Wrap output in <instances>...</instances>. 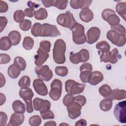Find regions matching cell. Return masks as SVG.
I'll return each mask as SVG.
<instances>
[{"instance_id":"51","label":"cell","mask_w":126,"mask_h":126,"mask_svg":"<svg viewBox=\"0 0 126 126\" xmlns=\"http://www.w3.org/2000/svg\"><path fill=\"white\" fill-rule=\"evenodd\" d=\"M7 116L5 112H0V126H5L7 122Z\"/></svg>"},{"instance_id":"17","label":"cell","mask_w":126,"mask_h":126,"mask_svg":"<svg viewBox=\"0 0 126 126\" xmlns=\"http://www.w3.org/2000/svg\"><path fill=\"white\" fill-rule=\"evenodd\" d=\"M92 0H71L70 1V6L74 9H85L89 8Z\"/></svg>"},{"instance_id":"47","label":"cell","mask_w":126,"mask_h":126,"mask_svg":"<svg viewBox=\"0 0 126 126\" xmlns=\"http://www.w3.org/2000/svg\"><path fill=\"white\" fill-rule=\"evenodd\" d=\"M74 96L73 94H66L63 99V102L64 105L67 106L70 103L73 101Z\"/></svg>"},{"instance_id":"48","label":"cell","mask_w":126,"mask_h":126,"mask_svg":"<svg viewBox=\"0 0 126 126\" xmlns=\"http://www.w3.org/2000/svg\"><path fill=\"white\" fill-rule=\"evenodd\" d=\"M11 58L9 55L5 53H1L0 54V64H6L10 61Z\"/></svg>"},{"instance_id":"50","label":"cell","mask_w":126,"mask_h":126,"mask_svg":"<svg viewBox=\"0 0 126 126\" xmlns=\"http://www.w3.org/2000/svg\"><path fill=\"white\" fill-rule=\"evenodd\" d=\"M116 13V12H115L114 10H113V9H109V8H106L101 13V17L102 18V19L105 21L106 18L111 14H115Z\"/></svg>"},{"instance_id":"14","label":"cell","mask_w":126,"mask_h":126,"mask_svg":"<svg viewBox=\"0 0 126 126\" xmlns=\"http://www.w3.org/2000/svg\"><path fill=\"white\" fill-rule=\"evenodd\" d=\"M33 107L35 110L42 111L50 110L51 103L49 100H44L38 97H35L33 100Z\"/></svg>"},{"instance_id":"39","label":"cell","mask_w":126,"mask_h":126,"mask_svg":"<svg viewBox=\"0 0 126 126\" xmlns=\"http://www.w3.org/2000/svg\"><path fill=\"white\" fill-rule=\"evenodd\" d=\"M55 72L57 75L64 77L68 74V69L64 66H57L55 68Z\"/></svg>"},{"instance_id":"62","label":"cell","mask_w":126,"mask_h":126,"mask_svg":"<svg viewBox=\"0 0 126 126\" xmlns=\"http://www.w3.org/2000/svg\"><path fill=\"white\" fill-rule=\"evenodd\" d=\"M60 126H62V125H65V126H69V125L68 124H65V123H62V124H61L60 125Z\"/></svg>"},{"instance_id":"27","label":"cell","mask_w":126,"mask_h":126,"mask_svg":"<svg viewBox=\"0 0 126 126\" xmlns=\"http://www.w3.org/2000/svg\"><path fill=\"white\" fill-rule=\"evenodd\" d=\"M21 70H20L14 63L10 65L7 69V74L8 76L12 78H17L21 73Z\"/></svg>"},{"instance_id":"37","label":"cell","mask_w":126,"mask_h":126,"mask_svg":"<svg viewBox=\"0 0 126 126\" xmlns=\"http://www.w3.org/2000/svg\"><path fill=\"white\" fill-rule=\"evenodd\" d=\"M25 15L22 10H18L14 12L13 14V19L16 23H21L25 18Z\"/></svg>"},{"instance_id":"31","label":"cell","mask_w":126,"mask_h":126,"mask_svg":"<svg viewBox=\"0 0 126 126\" xmlns=\"http://www.w3.org/2000/svg\"><path fill=\"white\" fill-rule=\"evenodd\" d=\"M98 92L101 96L106 98L110 95L112 89L108 85L104 84L99 88Z\"/></svg>"},{"instance_id":"46","label":"cell","mask_w":126,"mask_h":126,"mask_svg":"<svg viewBox=\"0 0 126 126\" xmlns=\"http://www.w3.org/2000/svg\"><path fill=\"white\" fill-rule=\"evenodd\" d=\"M82 58V63L87 62L90 58V54L88 50L86 49H82L79 51Z\"/></svg>"},{"instance_id":"7","label":"cell","mask_w":126,"mask_h":126,"mask_svg":"<svg viewBox=\"0 0 126 126\" xmlns=\"http://www.w3.org/2000/svg\"><path fill=\"white\" fill-rule=\"evenodd\" d=\"M114 115L116 119L121 123H126V101H121L117 104L114 110Z\"/></svg>"},{"instance_id":"6","label":"cell","mask_w":126,"mask_h":126,"mask_svg":"<svg viewBox=\"0 0 126 126\" xmlns=\"http://www.w3.org/2000/svg\"><path fill=\"white\" fill-rule=\"evenodd\" d=\"M62 82L61 80L54 79L51 84V89L49 92L50 97L54 101H57L60 99L62 92Z\"/></svg>"},{"instance_id":"32","label":"cell","mask_w":126,"mask_h":126,"mask_svg":"<svg viewBox=\"0 0 126 126\" xmlns=\"http://www.w3.org/2000/svg\"><path fill=\"white\" fill-rule=\"evenodd\" d=\"M105 21H107L111 26V27H112L119 25L120 22V19L119 16L115 13L110 15L106 18Z\"/></svg>"},{"instance_id":"33","label":"cell","mask_w":126,"mask_h":126,"mask_svg":"<svg viewBox=\"0 0 126 126\" xmlns=\"http://www.w3.org/2000/svg\"><path fill=\"white\" fill-rule=\"evenodd\" d=\"M20 70H24L27 66V63L25 60L21 57H16L14 58L13 63Z\"/></svg>"},{"instance_id":"40","label":"cell","mask_w":126,"mask_h":126,"mask_svg":"<svg viewBox=\"0 0 126 126\" xmlns=\"http://www.w3.org/2000/svg\"><path fill=\"white\" fill-rule=\"evenodd\" d=\"M42 122L41 118L39 115H33L31 116L29 120V123L31 126H39Z\"/></svg>"},{"instance_id":"35","label":"cell","mask_w":126,"mask_h":126,"mask_svg":"<svg viewBox=\"0 0 126 126\" xmlns=\"http://www.w3.org/2000/svg\"><path fill=\"white\" fill-rule=\"evenodd\" d=\"M42 30V25L39 23H35L31 28V33L34 37L40 36Z\"/></svg>"},{"instance_id":"49","label":"cell","mask_w":126,"mask_h":126,"mask_svg":"<svg viewBox=\"0 0 126 126\" xmlns=\"http://www.w3.org/2000/svg\"><path fill=\"white\" fill-rule=\"evenodd\" d=\"M111 29H113L119 33L121 34L126 35V29L124 26L122 25L119 24L116 26L111 27Z\"/></svg>"},{"instance_id":"58","label":"cell","mask_w":126,"mask_h":126,"mask_svg":"<svg viewBox=\"0 0 126 126\" xmlns=\"http://www.w3.org/2000/svg\"><path fill=\"white\" fill-rule=\"evenodd\" d=\"M6 80L5 79L4 76L3 75V74L0 73V87L2 88L5 84Z\"/></svg>"},{"instance_id":"26","label":"cell","mask_w":126,"mask_h":126,"mask_svg":"<svg viewBox=\"0 0 126 126\" xmlns=\"http://www.w3.org/2000/svg\"><path fill=\"white\" fill-rule=\"evenodd\" d=\"M12 43L8 36H3L0 39V49L2 51L9 50L12 46Z\"/></svg>"},{"instance_id":"44","label":"cell","mask_w":126,"mask_h":126,"mask_svg":"<svg viewBox=\"0 0 126 126\" xmlns=\"http://www.w3.org/2000/svg\"><path fill=\"white\" fill-rule=\"evenodd\" d=\"M39 48L49 53L50 51L51 42L48 40H42L39 43Z\"/></svg>"},{"instance_id":"3","label":"cell","mask_w":126,"mask_h":126,"mask_svg":"<svg viewBox=\"0 0 126 126\" xmlns=\"http://www.w3.org/2000/svg\"><path fill=\"white\" fill-rule=\"evenodd\" d=\"M57 23L63 27L71 30L74 25L77 22L74 18L73 15L69 11L64 13L59 14L57 18Z\"/></svg>"},{"instance_id":"18","label":"cell","mask_w":126,"mask_h":126,"mask_svg":"<svg viewBox=\"0 0 126 126\" xmlns=\"http://www.w3.org/2000/svg\"><path fill=\"white\" fill-rule=\"evenodd\" d=\"M25 120V116L23 114L14 113L10 118L9 121L7 126H18L21 125Z\"/></svg>"},{"instance_id":"21","label":"cell","mask_w":126,"mask_h":126,"mask_svg":"<svg viewBox=\"0 0 126 126\" xmlns=\"http://www.w3.org/2000/svg\"><path fill=\"white\" fill-rule=\"evenodd\" d=\"M79 17L81 21L88 23L93 19L94 13L89 8L82 9L79 13Z\"/></svg>"},{"instance_id":"1","label":"cell","mask_w":126,"mask_h":126,"mask_svg":"<svg viewBox=\"0 0 126 126\" xmlns=\"http://www.w3.org/2000/svg\"><path fill=\"white\" fill-rule=\"evenodd\" d=\"M66 43L62 39H58L55 42L53 49V58L55 63L63 64L65 62V52Z\"/></svg>"},{"instance_id":"30","label":"cell","mask_w":126,"mask_h":126,"mask_svg":"<svg viewBox=\"0 0 126 126\" xmlns=\"http://www.w3.org/2000/svg\"><path fill=\"white\" fill-rule=\"evenodd\" d=\"M34 17L35 19L38 20H44L48 17L47 11L44 8H40L38 10L35 11Z\"/></svg>"},{"instance_id":"2","label":"cell","mask_w":126,"mask_h":126,"mask_svg":"<svg viewBox=\"0 0 126 126\" xmlns=\"http://www.w3.org/2000/svg\"><path fill=\"white\" fill-rule=\"evenodd\" d=\"M72 39L77 45H81L86 41V36L85 34L84 27L80 23L76 22L72 27Z\"/></svg>"},{"instance_id":"12","label":"cell","mask_w":126,"mask_h":126,"mask_svg":"<svg viewBox=\"0 0 126 126\" xmlns=\"http://www.w3.org/2000/svg\"><path fill=\"white\" fill-rule=\"evenodd\" d=\"M82 106L77 102L72 101L67 106L69 117L72 120L75 119L81 115Z\"/></svg>"},{"instance_id":"19","label":"cell","mask_w":126,"mask_h":126,"mask_svg":"<svg viewBox=\"0 0 126 126\" xmlns=\"http://www.w3.org/2000/svg\"><path fill=\"white\" fill-rule=\"evenodd\" d=\"M126 97V92L125 90H120L118 89H116L114 90H112L111 93L110 95L107 97V98H109L113 100H120L124 99H125Z\"/></svg>"},{"instance_id":"57","label":"cell","mask_w":126,"mask_h":126,"mask_svg":"<svg viewBox=\"0 0 126 126\" xmlns=\"http://www.w3.org/2000/svg\"><path fill=\"white\" fill-rule=\"evenodd\" d=\"M87 122L84 119H80L77 121L75 124V126H86L87 125Z\"/></svg>"},{"instance_id":"52","label":"cell","mask_w":126,"mask_h":126,"mask_svg":"<svg viewBox=\"0 0 126 126\" xmlns=\"http://www.w3.org/2000/svg\"><path fill=\"white\" fill-rule=\"evenodd\" d=\"M7 19L4 16L0 17V32H1L3 30L5 29L7 24Z\"/></svg>"},{"instance_id":"36","label":"cell","mask_w":126,"mask_h":126,"mask_svg":"<svg viewBox=\"0 0 126 126\" xmlns=\"http://www.w3.org/2000/svg\"><path fill=\"white\" fill-rule=\"evenodd\" d=\"M22 45L24 48L26 50H31L34 45V40L32 37L26 36L24 38Z\"/></svg>"},{"instance_id":"4","label":"cell","mask_w":126,"mask_h":126,"mask_svg":"<svg viewBox=\"0 0 126 126\" xmlns=\"http://www.w3.org/2000/svg\"><path fill=\"white\" fill-rule=\"evenodd\" d=\"M85 86V84L78 83L72 79H69L65 82L66 92L73 95L82 93L84 91Z\"/></svg>"},{"instance_id":"56","label":"cell","mask_w":126,"mask_h":126,"mask_svg":"<svg viewBox=\"0 0 126 126\" xmlns=\"http://www.w3.org/2000/svg\"><path fill=\"white\" fill-rule=\"evenodd\" d=\"M42 3L45 7H49L51 6H54V0H41Z\"/></svg>"},{"instance_id":"24","label":"cell","mask_w":126,"mask_h":126,"mask_svg":"<svg viewBox=\"0 0 126 126\" xmlns=\"http://www.w3.org/2000/svg\"><path fill=\"white\" fill-rule=\"evenodd\" d=\"M8 37L10 39L13 46L18 45L21 41V35L20 33L18 31L13 30L11 31L8 33Z\"/></svg>"},{"instance_id":"25","label":"cell","mask_w":126,"mask_h":126,"mask_svg":"<svg viewBox=\"0 0 126 126\" xmlns=\"http://www.w3.org/2000/svg\"><path fill=\"white\" fill-rule=\"evenodd\" d=\"M12 108L14 112L24 114L26 111L25 104L19 100H16L12 103Z\"/></svg>"},{"instance_id":"34","label":"cell","mask_w":126,"mask_h":126,"mask_svg":"<svg viewBox=\"0 0 126 126\" xmlns=\"http://www.w3.org/2000/svg\"><path fill=\"white\" fill-rule=\"evenodd\" d=\"M69 60L72 63L77 64L80 63H82V56L79 52L76 53L71 52L70 53Z\"/></svg>"},{"instance_id":"15","label":"cell","mask_w":126,"mask_h":126,"mask_svg":"<svg viewBox=\"0 0 126 126\" xmlns=\"http://www.w3.org/2000/svg\"><path fill=\"white\" fill-rule=\"evenodd\" d=\"M33 87L36 93L41 96H46L48 94V89L43 80L35 79L33 82Z\"/></svg>"},{"instance_id":"61","label":"cell","mask_w":126,"mask_h":126,"mask_svg":"<svg viewBox=\"0 0 126 126\" xmlns=\"http://www.w3.org/2000/svg\"><path fill=\"white\" fill-rule=\"evenodd\" d=\"M45 126H56L57 125L56 122L54 121H48V122H46L44 125Z\"/></svg>"},{"instance_id":"5","label":"cell","mask_w":126,"mask_h":126,"mask_svg":"<svg viewBox=\"0 0 126 126\" xmlns=\"http://www.w3.org/2000/svg\"><path fill=\"white\" fill-rule=\"evenodd\" d=\"M106 37L113 44L118 47H122L126 44V35L121 34L113 29L107 32Z\"/></svg>"},{"instance_id":"55","label":"cell","mask_w":126,"mask_h":126,"mask_svg":"<svg viewBox=\"0 0 126 126\" xmlns=\"http://www.w3.org/2000/svg\"><path fill=\"white\" fill-rule=\"evenodd\" d=\"M26 105V110L28 113H31L33 112V109L32 107V100H26L25 101Z\"/></svg>"},{"instance_id":"23","label":"cell","mask_w":126,"mask_h":126,"mask_svg":"<svg viewBox=\"0 0 126 126\" xmlns=\"http://www.w3.org/2000/svg\"><path fill=\"white\" fill-rule=\"evenodd\" d=\"M95 47L98 50V53L100 56L110 51V46L109 43L106 41H101L98 42L96 44Z\"/></svg>"},{"instance_id":"28","label":"cell","mask_w":126,"mask_h":126,"mask_svg":"<svg viewBox=\"0 0 126 126\" xmlns=\"http://www.w3.org/2000/svg\"><path fill=\"white\" fill-rule=\"evenodd\" d=\"M116 10L118 14L126 21V3L121 2L118 3L116 6Z\"/></svg>"},{"instance_id":"29","label":"cell","mask_w":126,"mask_h":126,"mask_svg":"<svg viewBox=\"0 0 126 126\" xmlns=\"http://www.w3.org/2000/svg\"><path fill=\"white\" fill-rule=\"evenodd\" d=\"M112 101L111 99L107 98L101 100L99 103L100 109L104 112L109 111L112 107Z\"/></svg>"},{"instance_id":"43","label":"cell","mask_w":126,"mask_h":126,"mask_svg":"<svg viewBox=\"0 0 126 126\" xmlns=\"http://www.w3.org/2000/svg\"><path fill=\"white\" fill-rule=\"evenodd\" d=\"M32 26V22L28 19H24L19 24L20 29L23 31H29Z\"/></svg>"},{"instance_id":"45","label":"cell","mask_w":126,"mask_h":126,"mask_svg":"<svg viewBox=\"0 0 126 126\" xmlns=\"http://www.w3.org/2000/svg\"><path fill=\"white\" fill-rule=\"evenodd\" d=\"M73 101L77 102L82 107L86 104V98L84 95H77L75 97L74 96Z\"/></svg>"},{"instance_id":"9","label":"cell","mask_w":126,"mask_h":126,"mask_svg":"<svg viewBox=\"0 0 126 126\" xmlns=\"http://www.w3.org/2000/svg\"><path fill=\"white\" fill-rule=\"evenodd\" d=\"M61 35V32L54 25L48 23H44L42 25V30L40 36L41 37H54Z\"/></svg>"},{"instance_id":"38","label":"cell","mask_w":126,"mask_h":126,"mask_svg":"<svg viewBox=\"0 0 126 126\" xmlns=\"http://www.w3.org/2000/svg\"><path fill=\"white\" fill-rule=\"evenodd\" d=\"M31 85L30 78L27 75L22 77L18 81V85L21 88L29 87Z\"/></svg>"},{"instance_id":"60","label":"cell","mask_w":126,"mask_h":126,"mask_svg":"<svg viewBox=\"0 0 126 126\" xmlns=\"http://www.w3.org/2000/svg\"><path fill=\"white\" fill-rule=\"evenodd\" d=\"M27 5L30 7H31V8H37L40 5H38L37 4H36L34 2H32V1H29L28 3H27Z\"/></svg>"},{"instance_id":"10","label":"cell","mask_w":126,"mask_h":126,"mask_svg":"<svg viewBox=\"0 0 126 126\" xmlns=\"http://www.w3.org/2000/svg\"><path fill=\"white\" fill-rule=\"evenodd\" d=\"M92 70L93 66L90 63H85L80 66V78L83 83H89Z\"/></svg>"},{"instance_id":"54","label":"cell","mask_w":126,"mask_h":126,"mask_svg":"<svg viewBox=\"0 0 126 126\" xmlns=\"http://www.w3.org/2000/svg\"><path fill=\"white\" fill-rule=\"evenodd\" d=\"M8 9V6L7 3L3 0H0V12L5 13Z\"/></svg>"},{"instance_id":"8","label":"cell","mask_w":126,"mask_h":126,"mask_svg":"<svg viewBox=\"0 0 126 126\" xmlns=\"http://www.w3.org/2000/svg\"><path fill=\"white\" fill-rule=\"evenodd\" d=\"M34 71L38 78L44 81H49L53 77V72L47 65L37 66L34 68Z\"/></svg>"},{"instance_id":"16","label":"cell","mask_w":126,"mask_h":126,"mask_svg":"<svg viewBox=\"0 0 126 126\" xmlns=\"http://www.w3.org/2000/svg\"><path fill=\"white\" fill-rule=\"evenodd\" d=\"M37 54L34 56V64L36 66L42 65L48 59V53L39 47L36 52Z\"/></svg>"},{"instance_id":"11","label":"cell","mask_w":126,"mask_h":126,"mask_svg":"<svg viewBox=\"0 0 126 126\" xmlns=\"http://www.w3.org/2000/svg\"><path fill=\"white\" fill-rule=\"evenodd\" d=\"M119 51L117 48H115L111 51H109L101 56H100V60L101 62L108 63H116L118 60V56H119Z\"/></svg>"},{"instance_id":"13","label":"cell","mask_w":126,"mask_h":126,"mask_svg":"<svg viewBox=\"0 0 126 126\" xmlns=\"http://www.w3.org/2000/svg\"><path fill=\"white\" fill-rule=\"evenodd\" d=\"M100 29L96 27H93L89 29L86 33V41L88 44H92L96 42L100 37Z\"/></svg>"},{"instance_id":"53","label":"cell","mask_w":126,"mask_h":126,"mask_svg":"<svg viewBox=\"0 0 126 126\" xmlns=\"http://www.w3.org/2000/svg\"><path fill=\"white\" fill-rule=\"evenodd\" d=\"M35 10L34 8H27L25 9L24 10V13L26 16L32 18L34 16Z\"/></svg>"},{"instance_id":"41","label":"cell","mask_w":126,"mask_h":126,"mask_svg":"<svg viewBox=\"0 0 126 126\" xmlns=\"http://www.w3.org/2000/svg\"><path fill=\"white\" fill-rule=\"evenodd\" d=\"M41 116L43 120L53 119L55 118L53 112L50 110H46L42 111H40Z\"/></svg>"},{"instance_id":"59","label":"cell","mask_w":126,"mask_h":126,"mask_svg":"<svg viewBox=\"0 0 126 126\" xmlns=\"http://www.w3.org/2000/svg\"><path fill=\"white\" fill-rule=\"evenodd\" d=\"M5 101H6L5 95L3 94L0 93V105L1 106L3 104H4Z\"/></svg>"},{"instance_id":"22","label":"cell","mask_w":126,"mask_h":126,"mask_svg":"<svg viewBox=\"0 0 126 126\" xmlns=\"http://www.w3.org/2000/svg\"><path fill=\"white\" fill-rule=\"evenodd\" d=\"M19 96L25 101L26 100H32L34 95V94L29 87L21 88L19 92Z\"/></svg>"},{"instance_id":"20","label":"cell","mask_w":126,"mask_h":126,"mask_svg":"<svg viewBox=\"0 0 126 126\" xmlns=\"http://www.w3.org/2000/svg\"><path fill=\"white\" fill-rule=\"evenodd\" d=\"M103 80V74L98 71L92 72L89 83L90 84L95 86L99 84Z\"/></svg>"},{"instance_id":"42","label":"cell","mask_w":126,"mask_h":126,"mask_svg":"<svg viewBox=\"0 0 126 126\" xmlns=\"http://www.w3.org/2000/svg\"><path fill=\"white\" fill-rule=\"evenodd\" d=\"M68 1L67 0H55L54 6H55L58 9L60 10H64L66 8Z\"/></svg>"}]
</instances>
